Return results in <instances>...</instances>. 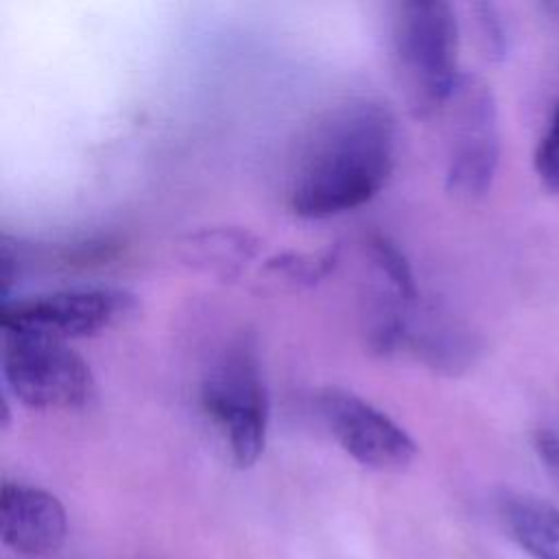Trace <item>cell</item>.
<instances>
[{
	"label": "cell",
	"mask_w": 559,
	"mask_h": 559,
	"mask_svg": "<svg viewBox=\"0 0 559 559\" xmlns=\"http://www.w3.org/2000/svg\"><path fill=\"white\" fill-rule=\"evenodd\" d=\"M135 310V295L114 286L61 288L22 299H4L0 330L72 341L94 336Z\"/></svg>",
	"instance_id": "obj_5"
},
{
	"label": "cell",
	"mask_w": 559,
	"mask_h": 559,
	"mask_svg": "<svg viewBox=\"0 0 559 559\" xmlns=\"http://www.w3.org/2000/svg\"><path fill=\"white\" fill-rule=\"evenodd\" d=\"M314 404L336 443L362 467L402 472L415 461V439L358 393L343 386H323Z\"/></svg>",
	"instance_id": "obj_7"
},
{
	"label": "cell",
	"mask_w": 559,
	"mask_h": 559,
	"mask_svg": "<svg viewBox=\"0 0 559 559\" xmlns=\"http://www.w3.org/2000/svg\"><path fill=\"white\" fill-rule=\"evenodd\" d=\"M511 539L533 559H559V507L533 496H507L500 502Z\"/></svg>",
	"instance_id": "obj_9"
},
{
	"label": "cell",
	"mask_w": 559,
	"mask_h": 559,
	"mask_svg": "<svg viewBox=\"0 0 559 559\" xmlns=\"http://www.w3.org/2000/svg\"><path fill=\"white\" fill-rule=\"evenodd\" d=\"M338 260V247H323L319 251H308V253H280L266 262V271L284 277L288 282L301 284V286H312L321 277H325Z\"/></svg>",
	"instance_id": "obj_12"
},
{
	"label": "cell",
	"mask_w": 559,
	"mask_h": 559,
	"mask_svg": "<svg viewBox=\"0 0 559 559\" xmlns=\"http://www.w3.org/2000/svg\"><path fill=\"white\" fill-rule=\"evenodd\" d=\"M2 378L9 393L35 411H76L96 395L90 365L68 343L2 330Z\"/></svg>",
	"instance_id": "obj_4"
},
{
	"label": "cell",
	"mask_w": 559,
	"mask_h": 559,
	"mask_svg": "<svg viewBox=\"0 0 559 559\" xmlns=\"http://www.w3.org/2000/svg\"><path fill=\"white\" fill-rule=\"evenodd\" d=\"M188 260L221 275H236L258 253V240L240 229H212L188 236Z\"/></svg>",
	"instance_id": "obj_10"
},
{
	"label": "cell",
	"mask_w": 559,
	"mask_h": 559,
	"mask_svg": "<svg viewBox=\"0 0 559 559\" xmlns=\"http://www.w3.org/2000/svg\"><path fill=\"white\" fill-rule=\"evenodd\" d=\"M391 61L400 90L415 116H430L448 105L459 72V20L450 2L402 0L393 4Z\"/></svg>",
	"instance_id": "obj_2"
},
{
	"label": "cell",
	"mask_w": 559,
	"mask_h": 559,
	"mask_svg": "<svg viewBox=\"0 0 559 559\" xmlns=\"http://www.w3.org/2000/svg\"><path fill=\"white\" fill-rule=\"evenodd\" d=\"M533 445L546 472L559 483V432L537 430L533 437Z\"/></svg>",
	"instance_id": "obj_15"
},
{
	"label": "cell",
	"mask_w": 559,
	"mask_h": 559,
	"mask_svg": "<svg viewBox=\"0 0 559 559\" xmlns=\"http://www.w3.org/2000/svg\"><path fill=\"white\" fill-rule=\"evenodd\" d=\"M450 109V153L445 188L450 194L472 201L483 197L496 175L500 140L491 90L476 76L463 74Z\"/></svg>",
	"instance_id": "obj_6"
},
{
	"label": "cell",
	"mask_w": 559,
	"mask_h": 559,
	"mask_svg": "<svg viewBox=\"0 0 559 559\" xmlns=\"http://www.w3.org/2000/svg\"><path fill=\"white\" fill-rule=\"evenodd\" d=\"M201 406L227 439L238 467H251L264 452L269 391L253 332L236 334L201 382Z\"/></svg>",
	"instance_id": "obj_3"
},
{
	"label": "cell",
	"mask_w": 559,
	"mask_h": 559,
	"mask_svg": "<svg viewBox=\"0 0 559 559\" xmlns=\"http://www.w3.org/2000/svg\"><path fill=\"white\" fill-rule=\"evenodd\" d=\"M365 245L371 264L376 266L378 275L386 282V290H391L406 304H417L419 288L415 282V273L397 242H393L386 234H371Z\"/></svg>",
	"instance_id": "obj_11"
},
{
	"label": "cell",
	"mask_w": 559,
	"mask_h": 559,
	"mask_svg": "<svg viewBox=\"0 0 559 559\" xmlns=\"http://www.w3.org/2000/svg\"><path fill=\"white\" fill-rule=\"evenodd\" d=\"M535 173L550 192H559V103L535 148Z\"/></svg>",
	"instance_id": "obj_13"
},
{
	"label": "cell",
	"mask_w": 559,
	"mask_h": 559,
	"mask_svg": "<svg viewBox=\"0 0 559 559\" xmlns=\"http://www.w3.org/2000/svg\"><path fill=\"white\" fill-rule=\"evenodd\" d=\"M474 13H476L478 31L483 35V44H485L487 55L491 59H500L507 50V33H504V24L500 20L498 9L489 2H476Z\"/></svg>",
	"instance_id": "obj_14"
},
{
	"label": "cell",
	"mask_w": 559,
	"mask_h": 559,
	"mask_svg": "<svg viewBox=\"0 0 559 559\" xmlns=\"http://www.w3.org/2000/svg\"><path fill=\"white\" fill-rule=\"evenodd\" d=\"M0 535L4 546L17 555L55 552L68 535L66 509L41 487L4 480L0 485Z\"/></svg>",
	"instance_id": "obj_8"
},
{
	"label": "cell",
	"mask_w": 559,
	"mask_h": 559,
	"mask_svg": "<svg viewBox=\"0 0 559 559\" xmlns=\"http://www.w3.org/2000/svg\"><path fill=\"white\" fill-rule=\"evenodd\" d=\"M397 118L378 98L336 103L314 122L297 157L288 207L299 218H330L369 203L391 179Z\"/></svg>",
	"instance_id": "obj_1"
}]
</instances>
